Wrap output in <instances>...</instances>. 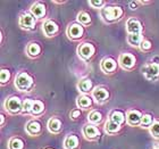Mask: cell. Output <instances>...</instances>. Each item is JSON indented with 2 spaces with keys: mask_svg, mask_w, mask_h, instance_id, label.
<instances>
[{
  "mask_svg": "<svg viewBox=\"0 0 159 149\" xmlns=\"http://www.w3.org/2000/svg\"><path fill=\"white\" fill-rule=\"evenodd\" d=\"M124 15V9L120 6L116 5H108L105 6L100 12V16L105 23L111 24L115 22H118Z\"/></svg>",
  "mask_w": 159,
  "mask_h": 149,
  "instance_id": "1",
  "label": "cell"
},
{
  "mask_svg": "<svg viewBox=\"0 0 159 149\" xmlns=\"http://www.w3.org/2000/svg\"><path fill=\"white\" fill-rule=\"evenodd\" d=\"M14 84L16 86L17 90L23 91V92H29L33 89L34 86V79L33 76L31 75L27 72H20L15 77Z\"/></svg>",
  "mask_w": 159,
  "mask_h": 149,
  "instance_id": "2",
  "label": "cell"
},
{
  "mask_svg": "<svg viewBox=\"0 0 159 149\" xmlns=\"http://www.w3.org/2000/svg\"><path fill=\"white\" fill-rule=\"evenodd\" d=\"M5 109L9 113L10 115H17L22 114L23 109V101L20 97L11 96L5 100Z\"/></svg>",
  "mask_w": 159,
  "mask_h": 149,
  "instance_id": "3",
  "label": "cell"
},
{
  "mask_svg": "<svg viewBox=\"0 0 159 149\" xmlns=\"http://www.w3.org/2000/svg\"><path fill=\"white\" fill-rule=\"evenodd\" d=\"M18 25L22 30L25 31H33L35 30V25H37V20L30 12H25V13L20 14V18H18Z\"/></svg>",
  "mask_w": 159,
  "mask_h": 149,
  "instance_id": "4",
  "label": "cell"
},
{
  "mask_svg": "<svg viewBox=\"0 0 159 149\" xmlns=\"http://www.w3.org/2000/svg\"><path fill=\"white\" fill-rule=\"evenodd\" d=\"M142 74L148 81L156 82L159 80V63H148L142 67Z\"/></svg>",
  "mask_w": 159,
  "mask_h": 149,
  "instance_id": "5",
  "label": "cell"
},
{
  "mask_svg": "<svg viewBox=\"0 0 159 149\" xmlns=\"http://www.w3.org/2000/svg\"><path fill=\"white\" fill-rule=\"evenodd\" d=\"M96 54V47L91 42H82L77 47V55L83 60H90Z\"/></svg>",
  "mask_w": 159,
  "mask_h": 149,
  "instance_id": "6",
  "label": "cell"
},
{
  "mask_svg": "<svg viewBox=\"0 0 159 149\" xmlns=\"http://www.w3.org/2000/svg\"><path fill=\"white\" fill-rule=\"evenodd\" d=\"M84 33H85V30H84V26L76 23H72L68 25L66 30V34L68 39H70L72 41H79L84 37Z\"/></svg>",
  "mask_w": 159,
  "mask_h": 149,
  "instance_id": "7",
  "label": "cell"
},
{
  "mask_svg": "<svg viewBox=\"0 0 159 149\" xmlns=\"http://www.w3.org/2000/svg\"><path fill=\"white\" fill-rule=\"evenodd\" d=\"M118 65L125 71H132L136 65V58L129 53H122L118 57Z\"/></svg>",
  "mask_w": 159,
  "mask_h": 149,
  "instance_id": "8",
  "label": "cell"
},
{
  "mask_svg": "<svg viewBox=\"0 0 159 149\" xmlns=\"http://www.w3.org/2000/svg\"><path fill=\"white\" fill-rule=\"evenodd\" d=\"M82 133L84 138L86 140H90V141H97L101 137V132H100L99 128L94 124H91V123H88L83 126Z\"/></svg>",
  "mask_w": 159,
  "mask_h": 149,
  "instance_id": "9",
  "label": "cell"
},
{
  "mask_svg": "<svg viewBox=\"0 0 159 149\" xmlns=\"http://www.w3.org/2000/svg\"><path fill=\"white\" fill-rule=\"evenodd\" d=\"M118 67V62H116L115 58L110 56L105 57L101 62H100V70L106 74H113L117 71Z\"/></svg>",
  "mask_w": 159,
  "mask_h": 149,
  "instance_id": "10",
  "label": "cell"
},
{
  "mask_svg": "<svg viewBox=\"0 0 159 149\" xmlns=\"http://www.w3.org/2000/svg\"><path fill=\"white\" fill-rule=\"evenodd\" d=\"M126 32L127 34L143 33V25L136 17H131L126 21Z\"/></svg>",
  "mask_w": 159,
  "mask_h": 149,
  "instance_id": "11",
  "label": "cell"
},
{
  "mask_svg": "<svg viewBox=\"0 0 159 149\" xmlns=\"http://www.w3.org/2000/svg\"><path fill=\"white\" fill-rule=\"evenodd\" d=\"M143 114L138 109H129L126 113V124L129 126H140Z\"/></svg>",
  "mask_w": 159,
  "mask_h": 149,
  "instance_id": "12",
  "label": "cell"
},
{
  "mask_svg": "<svg viewBox=\"0 0 159 149\" xmlns=\"http://www.w3.org/2000/svg\"><path fill=\"white\" fill-rule=\"evenodd\" d=\"M91 95H92L93 99L96 100L98 104H105L106 101L109 100L110 97L109 91L105 86H97V88H94Z\"/></svg>",
  "mask_w": 159,
  "mask_h": 149,
  "instance_id": "13",
  "label": "cell"
},
{
  "mask_svg": "<svg viewBox=\"0 0 159 149\" xmlns=\"http://www.w3.org/2000/svg\"><path fill=\"white\" fill-rule=\"evenodd\" d=\"M42 31L47 38H52L58 33L59 26L53 20H46L42 24Z\"/></svg>",
  "mask_w": 159,
  "mask_h": 149,
  "instance_id": "14",
  "label": "cell"
},
{
  "mask_svg": "<svg viewBox=\"0 0 159 149\" xmlns=\"http://www.w3.org/2000/svg\"><path fill=\"white\" fill-rule=\"evenodd\" d=\"M30 13L33 15L35 20H42V18H44V16H46L47 14V7L41 1H35L31 6Z\"/></svg>",
  "mask_w": 159,
  "mask_h": 149,
  "instance_id": "15",
  "label": "cell"
},
{
  "mask_svg": "<svg viewBox=\"0 0 159 149\" xmlns=\"http://www.w3.org/2000/svg\"><path fill=\"white\" fill-rule=\"evenodd\" d=\"M25 131L30 136L37 137L42 132V124L39 119H30L25 125Z\"/></svg>",
  "mask_w": 159,
  "mask_h": 149,
  "instance_id": "16",
  "label": "cell"
},
{
  "mask_svg": "<svg viewBox=\"0 0 159 149\" xmlns=\"http://www.w3.org/2000/svg\"><path fill=\"white\" fill-rule=\"evenodd\" d=\"M93 82L92 80L86 77V79L80 80V82L77 83V90L79 92H81L82 95H88V93H92L93 91Z\"/></svg>",
  "mask_w": 159,
  "mask_h": 149,
  "instance_id": "17",
  "label": "cell"
},
{
  "mask_svg": "<svg viewBox=\"0 0 159 149\" xmlns=\"http://www.w3.org/2000/svg\"><path fill=\"white\" fill-rule=\"evenodd\" d=\"M41 51H42V48L38 42H29L27 43L26 48H25V53L30 58H37L41 55Z\"/></svg>",
  "mask_w": 159,
  "mask_h": 149,
  "instance_id": "18",
  "label": "cell"
},
{
  "mask_svg": "<svg viewBox=\"0 0 159 149\" xmlns=\"http://www.w3.org/2000/svg\"><path fill=\"white\" fill-rule=\"evenodd\" d=\"M48 130L49 132L53 133V134H59L61 131H63V123L57 117H51V119L48 121Z\"/></svg>",
  "mask_w": 159,
  "mask_h": 149,
  "instance_id": "19",
  "label": "cell"
},
{
  "mask_svg": "<svg viewBox=\"0 0 159 149\" xmlns=\"http://www.w3.org/2000/svg\"><path fill=\"white\" fill-rule=\"evenodd\" d=\"M80 139L75 134H67L64 139V148L65 149H79Z\"/></svg>",
  "mask_w": 159,
  "mask_h": 149,
  "instance_id": "20",
  "label": "cell"
},
{
  "mask_svg": "<svg viewBox=\"0 0 159 149\" xmlns=\"http://www.w3.org/2000/svg\"><path fill=\"white\" fill-rule=\"evenodd\" d=\"M93 100L89 95H81L76 99V106L80 109H88L92 107Z\"/></svg>",
  "mask_w": 159,
  "mask_h": 149,
  "instance_id": "21",
  "label": "cell"
},
{
  "mask_svg": "<svg viewBox=\"0 0 159 149\" xmlns=\"http://www.w3.org/2000/svg\"><path fill=\"white\" fill-rule=\"evenodd\" d=\"M109 119H111L113 122L122 126L124 123H126V114L120 109H114L110 113Z\"/></svg>",
  "mask_w": 159,
  "mask_h": 149,
  "instance_id": "22",
  "label": "cell"
},
{
  "mask_svg": "<svg viewBox=\"0 0 159 149\" xmlns=\"http://www.w3.org/2000/svg\"><path fill=\"white\" fill-rule=\"evenodd\" d=\"M26 143L20 137H11L8 141V149H25Z\"/></svg>",
  "mask_w": 159,
  "mask_h": 149,
  "instance_id": "23",
  "label": "cell"
},
{
  "mask_svg": "<svg viewBox=\"0 0 159 149\" xmlns=\"http://www.w3.org/2000/svg\"><path fill=\"white\" fill-rule=\"evenodd\" d=\"M127 43L129 46L134 47V48H140L142 41L144 40L143 38V33H139V34H127Z\"/></svg>",
  "mask_w": 159,
  "mask_h": 149,
  "instance_id": "24",
  "label": "cell"
},
{
  "mask_svg": "<svg viewBox=\"0 0 159 149\" xmlns=\"http://www.w3.org/2000/svg\"><path fill=\"white\" fill-rule=\"evenodd\" d=\"M122 126L116 124L115 122H113L111 119H108L106 123H105V132L109 136H114V134H117V133L120 131Z\"/></svg>",
  "mask_w": 159,
  "mask_h": 149,
  "instance_id": "25",
  "label": "cell"
},
{
  "mask_svg": "<svg viewBox=\"0 0 159 149\" xmlns=\"http://www.w3.org/2000/svg\"><path fill=\"white\" fill-rule=\"evenodd\" d=\"M88 121H89V123H91V124L98 125V124H100V123L102 122V114H101V112H99V110L92 109L89 113V115H88Z\"/></svg>",
  "mask_w": 159,
  "mask_h": 149,
  "instance_id": "26",
  "label": "cell"
},
{
  "mask_svg": "<svg viewBox=\"0 0 159 149\" xmlns=\"http://www.w3.org/2000/svg\"><path fill=\"white\" fill-rule=\"evenodd\" d=\"M77 23L83 25V26H88L92 23V18H91V15H90L88 12L85 10H82L77 14Z\"/></svg>",
  "mask_w": 159,
  "mask_h": 149,
  "instance_id": "27",
  "label": "cell"
},
{
  "mask_svg": "<svg viewBox=\"0 0 159 149\" xmlns=\"http://www.w3.org/2000/svg\"><path fill=\"white\" fill-rule=\"evenodd\" d=\"M44 104L43 101L39 99H34V104H33V108H32V113H31V115L34 116V117H39L41 116L44 113Z\"/></svg>",
  "mask_w": 159,
  "mask_h": 149,
  "instance_id": "28",
  "label": "cell"
},
{
  "mask_svg": "<svg viewBox=\"0 0 159 149\" xmlns=\"http://www.w3.org/2000/svg\"><path fill=\"white\" fill-rule=\"evenodd\" d=\"M10 79H11V73L8 68H1L0 71V83L1 86H5L9 82Z\"/></svg>",
  "mask_w": 159,
  "mask_h": 149,
  "instance_id": "29",
  "label": "cell"
},
{
  "mask_svg": "<svg viewBox=\"0 0 159 149\" xmlns=\"http://www.w3.org/2000/svg\"><path fill=\"white\" fill-rule=\"evenodd\" d=\"M34 99H25L23 100V109H22V114L23 115H27L32 113V108H33Z\"/></svg>",
  "mask_w": 159,
  "mask_h": 149,
  "instance_id": "30",
  "label": "cell"
},
{
  "mask_svg": "<svg viewBox=\"0 0 159 149\" xmlns=\"http://www.w3.org/2000/svg\"><path fill=\"white\" fill-rule=\"evenodd\" d=\"M153 122H155V119L151 114H143L142 117V122H141V128H148L149 129L150 126L152 125Z\"/></svg>",
  "mask_w": 159,
  "mask_h": 149,
  "instance_id": "31",
  "label": "cell"
},
{
  "mask_svg": "<svg viewBox=\"0 0 159 149\" xmlns=\"http://www.w3.org/2000/svg\"><path fill=\"white\" fill-rule=\"evenodd\" d=\"M149 132L155 139H159V121L153 122L152 125L149 128Z\"/></svg>",
  "mask_w": 159,
  "mask_h": 149,
  "instance_id": "32",
  "label": "cell"
},
{
  "mask_svg": "<svg viewBox=\"0 0 159 149\" xmlns=\"http://www.w3.org/2000/svg\"><path fill=\"white\" fill-rule=\"evenodd\" d=\"M88 3L94 9H102L103 7L106 6V1H103V0H89Z\"/></svg>",
  "mask_w": 159,
  "mask_h": 149,
  "instance_id": "33",
  "label": "cell"
},
{
  "mask_svg": "<svg viewBox=\"0 0 159 149\" xmlns=\"http://www.w3.org/2000/svg\"><path fill=\"white\" fill-rule=\"evenodd\" d=\"M139 49L141 50V51H143V53H149L150 50L152 49V42L148 39H144L142 41V43H141V46H140Z\"/></svg>",
  "mask_w": 159,
  "mask_h": 149,
  "instance_id": "34",
  "label": "cell"
},
{
  "mask_svg": "<svg viewBox=\"0 0 159 149\" xmlns=\"http://www.w3.org/2000/svg\"><path fill=\"white\" fill-rule=\"evenodd\" d=\"M70 119H72L76 121V119H81V116H82V110L80 109V108H74V109L70 110Z\"/></svg>",
  "mask_w": 159,
  "mask_h": 149,
  "instance_id": "35",
  "label": "cell"
},
{
  "mask_svg": "<svg viewBox=\"0 0 159 149\" xmlns=\"http://www.w3.org/2000/svg\"><path fill=\"white\" fill-rule=\"evenodd\" d=\"M129 7H131V9L135 10V9H138V5H139V2H138V1H129Z\"/></svg>",
  "mask_w": 159,
  "mask_h": 149,
  "instance_id": "36",
  "label": "cell"
},
{
  "mask_svg": "<svg viewBox=\"0 0 159 149\" xmlns=\"http://www.w3.org/2000/svg\"><path fill=\"white\" fill-rule=\"evenodd\" d=\"M0 117H1V123H0V125H1V128H3V125H5V121H6V116H5L3 113H1Z\"/></svg>",
  "mask_w": 159,
  "mask_h": 149,
  "instance_id": "37",
  "label": "cell"
},
{
  "mask_svg": "<svg viewBox=\"0 0 159 149\" xmlns=\"http://www.w3.org/2000/svg\"><path fill=\"white\" fill-rule=\"evenodd\" d=\"M139 5H150V3H152V1H138Z\"/></svg>",
  "mask_w": 159,
  "mask_h": 149,
  "instance_id": "38",
  "label": "cell"
},
{
  "mask_svg": "<svg viewBox=\"0 0 159 149\" xmlns=\"http://www.w3.org/2000/svg\"><path fill=\"white\" fill-rule=\"evenodd\" d=\"M53 3H57V5H63V3H66V1H52Z\"/></svg>",
  "mask_w": 159,
  "mask_h": 149,
  "instance_id": "39",
  "label": "cell"
},
{
  "mask_svg": "<svg viewBox=\"0 0 159 149\" xmlns=\"http://www.w3.org/2000/svg\"><path fill=\"white\" fill-rule=\"evenodd\" d=\"M3 42V32L1 31V43Z\"/></svg>",
  "mask_w": 159,
  "mask_h": 149,
  "instance_id": "40",
  "label": "cell"
},
{
  "mask_svg": "<svg viewBox=\"0 0 159 149\" xmlns=\"http://www.w3.org/2000/svg\"><path fill=\"white\" fill-rule=\"evenodd\" d=\"M43 149H55V148H52V147H46V148H43Z\"/></svg>",
  "mask_w": 159,
  "mask_h": 149,
  "instance_id": "41",
  "label": "cell"
},
{
  "mask_svg": "<svg viewBox=\"0 0 159 149\" xmlns=\"http://www.w3.org/2000/svg\"><path fill=\"white\" fill-rule=\"evenodd\" d=\"M153 149H159V146H156V147H155V148H153Z\"/></svg>",
  "mask_w": 159,
  "mask_h": 149,
  "instance_id": "42",
  "label": "cell"
}]
</instances>
